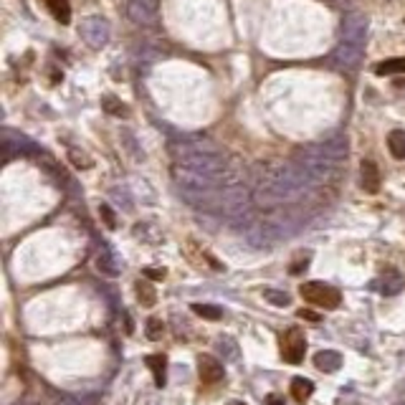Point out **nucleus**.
I'll use <instances>...</instances> for the list:
<instances>
[{
  "label": "nucleus",
  "mask_w": 405,
  "mask_h": 405,
  "mask_svg": "<svg viewBox=\"0 0 405 405\" xmlns=\"http://www.w3.org/2000/svg\"><path fill=\"white\" fill-rule=\"evenodd\" d=\"M314 365L316 370H322V373H337L342 367V354L335 352V349H322V352H316Z\"/></svg>",
  "instance_id": "nucleus-11"
},
{
  "label": "nucleus",
  "mask_w": 405,
  "mask_h": 405,
  "mask_svg": "<svg viewBox=\"0 0 405 405\" xmlns=\"http://www.w3.org/2000/svg\"><path fill=\"white\" fill-rule=\"evenodd\" d=\"M228 405H246V403H240V400H233V403H228Z\"/></svg>",
  "instance_id": "nucleus-29"
},
{
  "label": "nucleus",
  "mask_w": 405,
  "mask_h": 405,
  "mask_svg": "<svg viewBox=\"0 0 405 405\" xmlns=\"http://www.w3.org/2000/svg\"><path fill=\"white\" fill-rule=\"evenodd\" d=\"M311 392H314V382L307 378H294L291 380V398L297 400V403H307L311 398Z\"/></svg>",
  "instance_id": "nucleus-13"
},
{
  "label": "nucleus",
  "mask_w": 405,
  "mask_h": 405,
  "mask_svg": "<svg viewBox=\"0 0 405 405\" xmlns=\"http://www.w3.org/2000/svg\"><path fill=\"white\" fill-rule=\"evenodd\" d=\"M403 286H405V278L398 269H387V271L382 274V278H380V291H382V297H395V294L403 291Z\"/></svg>",
  "instance_id": "nucleus-9"
},
{
  "label": "nucleus",
  "mask_w": 405,
  "mask_h": 405,
  "mask_svg": "<svg viewBox=\"0 0 405 405\" xmlns=\"http://www.w3.org/2000/svg\"><path fill=\"white\" fill-rule=\"evenodd\" d=\"M79 33H82V38L86 41V46H91V49L107 46L109 36H112L107 18H101V15H89V18H84L82 25H79Z\"/></svg>",
  "instance_id": "nucleus-4"
},
{
  "label": "nucleus",
  "mask_w": 405,
  "mask_h": 405,
  "mask_svg": "<svg viewBox=\"0 0 405 405\" xmlns=\"http://www.w3.org/2000/svg\"><path fill=\"white\" fill-rule=\"evenodd\" d=\"M172 177L183 190L210 193L223 183L226 162L210 147L180 145L172 150Z\"/></svg>",
  "instance_id": "nucleus-1"
},
{
  "label": "nucleus",
  "mask_w": 405,
  "mask_h": 405,
  "mask_svg": "<svg viewBox=\"0 0 405 405\" xmlns=\"http://www.w3.org/2000/svg\"><path fill=\"white\" fill-rule=\"evenodd\" d=\"M69 158H71V162H74L76 167H84V170H86V167H91V160H89L86 155H84V152L71 150V152H69Z\"/></svg>",
  "instance_id": "nucleus-23"
},
{
  "label": "nucleus",
  "mask_w": 405,
  "mask_h": 405,
  "mask_svg": "<svg viewBox=\"0 0 405 405\" xmlns=\"http://www.w3.org/2000/svg\"><path fill=\"white\" fill-rule=\"evenodd\" d=\"M362 53H365V44H362V41L342 38L335 51V63L340 69H357L362 61Z\"/></svg>",
  "instance_id": "nucleus-5"
},
{
  "label": "nucleus",
  "mask_w": 405,
  "mask_h": 405,
  "mask_svg": "<svg viewBox=\"0 0 405 405\" xmlns=\"http://www.w3.org/2000/svg\"><path fill=\"white\" fill-rule=\"evenodd\" d=\"M378 76H392V74H405V58H387L375 66Z\"/></svg>",
  "instance_id": "nucleus-17"
},
{
  "label": "nucleus",
  "mask_w": 405,
  "mask_h": 405,
  "mask_svg": "<svg viewBox=\"0 0 405 405\" xmlns=\"http://www.w3.org/2000/svg\"><path fill=\"white\" fill-rule=\"evenodd\" d=\"M297 316H302V319H307V322H319V319H322V316L316 314V311H311V309H299Z\"/></svg>",
  "instance_id": "nucleus-25"
},
{
  "label": "nucleus",
  "mask_w": 405,
  "mask_h": 405,
  "mask_svg": "<svg viewBox=\"0 0 405 405\" xmlns=\"http://www.w3.org/2000/svg\"><path fill=\"white\" fill-rule=\"evenodd\" d=\"M387 147L395 160H405V129H392L387 134Z\"/></svg>",
  "instance_id": "nucleus-16"
},
{
  "label": "nucleus",
  "mask_w": 405,
  "mask_h": 405,
  "mask_svg": "<svg viewBox=\"0 0 405 405\" xmlns=\"http://www.w3.org/2000/svg\"><path fill=\"white\" fill-rule=\"evenodd\" d=\"M96 269L101 274H107V276H117V264H114V256L109 251L99 253V259H96Z\"/></svg>",
  "instance_id": "nucleus-20"
},
{
  "label": "nucleus",
  "mask_w": 405,
  "mask_h": 405,
  "mask_svg": "<svg viewBox=\"0 0 405 405\" xmlns=\"http://www.w3.org/2000/svg\"><path fill=\"white\" fill-rule=\"evenodd\" d=\"M145 362L155 375V385L165 387V382H167V357L165 354H147Z\"/></svg>",
  "instance_id": "nucleus-12"
},
{
  "label": "nucleus",
  "mask_w": 405,
  "mask_h": 405,
  "mask_svg": "<svg viewBox=\"0 0 405 405\" xmlns=\"http://www.w3.org/2000/svg\"><path fill=\"white\" fill-rule=\"evenodd\" d=\"M190 309L195 311L198 316H202V319H210V322L223 319V309L221 307H215V304H193Z\"/></svg>",
  "instance_id": "nucleus-18"
},
{
  "label": "nucleus",
  "mask_w": 405,
  "mask_h": 405,
  "mask_svg": "<svg viewBox=\"0 0 405 405\" xmlns=\"http://www.w3.org/2000/svg\"><path fill=\"white\" fill-rule=\"evenodd\" d=\"M278 352H281V360L289 362V365H299L307 354V340L299 332L297 327L286 329L284 335L278 337Z\"/></svg>",
  "instance_id": "nucleus-3"
},
{
  "label": "nucleus",
  "mask_w": 405,
  "mask_h": 405,
  "mask_svg": "<svg viewBox=\"0 0 405 405\" xmlns=\"http://www.w3.org/2000/svg\"><path fill=\"white\" fill-rule=\"evenodd\" d=\"M51 15L58 20V23H69L71 20V0H46Z\"/></svg>",
  "instance_id": "nucleus-15"
},
{
  "label": "nucleus",
  "mask_w": 405,
  "mask_h": 405,
  "mask_svg": "<svg viewBox=\"0 0 405 405\" xmlns=\"http://www.w3.org/2000/svg\"><path fill=\"white\" fill-rule=\"evenodd\" d=\"M134 291H137V302L142 304V307H155L158 294H155V286H152L147 278H139L137 284H134Z\"/></svg>",
  "instance_id": "nucleus-14"
},
{
  "label": "nucleus",
  "mask_w": 405,
  "mask_h": 405,
  "mask_svg": "<svg viewBox=\"0 0 405 405\" xmlns=\"http://www.w3.org/2000/svg\"><path fill=\"white\" fill-rule=\"evenodd\" d=\"M162 335H165V324L160 322L158 316H150V319H147V337L158 342Z\"/></svg>",
  "instance_id": "nucleus-21"
},
{
  "label": "nucleus",
  "mask_w": 405,
  "mask_h": 405,
  "mask_svg": "<svg viewBox=\"0 0 405 405\" xmlns=\"http://www.w3.org/2000/svg\"><path fill=\"white\" fill-rule=\"evenodd\" d=\"M218 349H221V352H228V360H236V357H238V347H236V342L231 340V337L218 340Z\"/></svg>",
  "instance_id": "nucleus-22"
},
{
  "label": "nucleus",
  "mask_w": 405,
  "mask_h": 405,
  "mask_svg": "<svg viewBox=\"0 0 405 405\" xmlns=\"http://www.w3.org/2000/svg\"><path fill=\"white\" fill-rule=\"evenodd\" d=\"M367 36V18L362 13H347L342 18V38H349V41H362L365 44Z\"/></svg>",
  "instance_id": "nucleus-8"
},
{
  "label": "nucleus",
  "mask_w": 405,
  "mask_h": 405,
  "mask_svg": "<svg viewBox=\"0 0 405 405\" xmlns=\"http://www.w3.org/2000/svg\"><path fill=\"white\" fill-rule=\"evenodd\" d=\"M158 8H160V0H127L124 3L127 18L137 25L152 23L155 15H158Z\"/></svg>",
  "instance_id": "nucleus-6"
},
{
  "label": "nucleus",
  "mask_w": 405,
  "mask_h": 405,
  "mask_svg": "<svg viewBox=\"0 0 405 405\" xmlns=\"http://www.w3.org/2000/svg\"><path fill=\"white\" fill-rule=\"evenodd\" d=\"M198 375H200V382L215 385L223 380V365L213 354H198Z\"/></svg>",
  "instance_id": "nucleus-7"
},
{
  "label": "nucleus",
  "mask_w": 405,
  "mask_h": 405,
  "mask_svg": "<svg viewBox=\"0 0 405 405\" xmlns=\"http://www.w3.org/2000/svg\"><path fill=\"white\" fill-rule=\"evenodd\" d=\"M360 172H362V188H365V193L375 195V193L380 190V183H382V177H380V167L373 162V160H365Z\"/></svg>",
  "instance_id": "nucleus-10"
},
{
  "label": "nucleus",
  "mask_w": 405,
  "mask_h": 405,
  "mask_svg": "<svg viewBox=\"0 0 405 405\" xmlns=\"http://www.w3.org/2000/svg\"><path fill=\"white\" fill-rule=\"evenodd\" d=\"M307 266H309V256H304V259H299L297 264L291 266V274H299L302 269H307Z\"/></svg>",
  "instance_id": "nucleus-27"
},
{
  "label": "nucleus",
  "mask_w": 405,
  "mask_h": 405,
  "mask_svg": "<svg viewBox=\"0 0 405 405\" xmlns=\"http://www.w3.org/2000/svg\"><path fill=\"white\" fill-rule=\"evenodd\" d=\"M145 276L155 278V281H162V278H165V269H145Z\"/></svg>",
  "instance_id": "nucleus-26"
},
{
  "label": "nucleus",
  "mask_w": 405,
  "mask_h": 405,
  "mask_svg": "<svg viewBox=\"0 0 405 405\" xmlns=\"http://www.w3.org/2000/svg\"><path fill=\"white\" fill-rule=\"evenodd\" d=\"M264 299L274 307H289L291 304V297L281 289H264Z\"/></svg>",
  "instance_id": "nucleus-19"
},
{
  "label": "nucleus",
  "mask_w": 405,
  "mask_h": 405,
  "mask_svg": "<svg viewBox=\"0 0 405 405\" xmlns=\"http://www.w3.org/2000/svg\"><path fill=\"white\" fill-rule=\"evenodd\" d=\"M299 294L304 297V302L314 304L319 309H337L342 302L340 291L335 286L322 284V281H307V284L299 286Z\"/></svg>",
  "instance_id": "nucleus-2"
},
{
  "label": "nucleus",
  "mask_w": 405,
  "mask_h": 405,
  "mask_svg": "<svg viewBox=\"0 0 405 405\" xmlns=\"http://www.w3.org/2000/svg\"><path fill=\"white\" fill-rule=\"evenodd\" d=\"M266 405H284V398H278V395H269V398L264 400Z\"/></svg>",
  "instance_id": "nucleus-28"
},
{
  "label": "nucleus",
  "mask_w": 405,
  "mask_h": 405,
  "mask_svg": "<svg viewBox=\"0 0 405 405\" xmlns=\"http://www.w3.org/2000/svg\"><path fill=\"white\" fill-rule=\"evenodd\" d=\"M99 213H101V218H104V223H107L109 228H117V221H114V213H112V208H109V205H101Z\"/></svg>",
  "instance_id": "nucleus-24"
}]
</instances>
